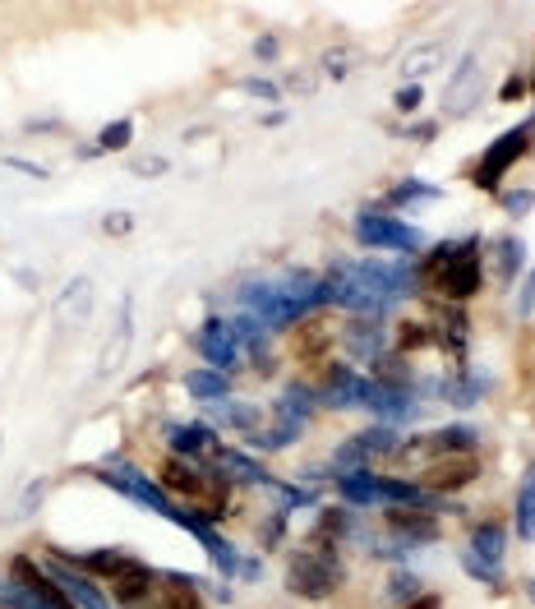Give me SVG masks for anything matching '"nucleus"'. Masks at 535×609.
<instances>
[{"label":"nucleus","mask_w":535,"mask_h":609,"mask_svg":"<svg viewBox=\"0 0 535 609\" xmlns=\"http://www.w3.org/2000/svg\"><path fill=\"white\" fill-rule=\"evenodd\" d=\"M342 582H346V568H342V554H337V540H328L323 531H310L305 550H296L286 559V591L300 600H328Z\"/></svg>","instance_id":"1"},{"label":"nucleus","mask_w":535,"mask_h":609,"mask_svg":"<svg viewBox=\"0 0 535 609\" xmlns=\"http://www.w3.org/2000/svg\"><path fill=\"white\" fill-rule=\"evenodd\" d=\"M485 383L489 379L480 370H466V365H462L457 374H448V379L439 383V397H443V402H452L457 411H466V406H476L480 397H485Z\"/></svg>","instance_id":"23"},{"label":"nucleus","mask_w":535,"mask_h":609,"mask_svg":"<svg viewBox=\"0 0 535 609\" xmlns=\"http://www.w3.org/2000/svg\"><path fill=\"white\" fill-rule=\"evenodd\" d=\"M499 203H503V213L508 217H526L531 213V203H535V194L531 190H508V194H499Z\"/></svg>","instance_id":"41"},{"label":"nucleus","mask_w":535,"mask_h":609,"mask_svg":"<svg viewBox=\"0 0 535 609\" xmlns=\"http://www.w3.org/2000/svg\"><path fill=\"white\" fill-rule=\"evenodd\" d=\"M531 305H535V282H531V277H526L522 296H517V314H531Z\"/></svg>","instance_id":"51"},{"label":"nucleus","mask_w":535,"mask_h":609,"mask_svg":"<svg viewBox=\"0 0 535 609\" xmlns=\"http://www.w3.org/2000/svg\"><path fill=\"white\" fill-rule=\"evenodd\" d=\"M240 88L250 97H263V102H277V97H282V88H277L273 79H240Z\"/></svg>","instance_id":"45"},{"label":"nucleus","mask_w":535,"mask_h":609,"mask_svg":"<svg viewBox=\"0 0 535 609\" xmlns=\"http://www.w3.org/2000/svg\"><path fill=\"white\" fill-rule=\"evenodd\" d=\"M0 443H5V434H0Z\"/></svg>","instance_id":"54"},{"label":"nucleus","mask_w":535,"mask_h":609,"mask_svg":"<svg viewBox=\"0 0 535 609\" xmlns=\"http://www.w3.org/2000/svg\"><path fill=\"white\" fill-rule=\"evenodd\" d=\"M93 300H97L93 277H70V282H65V291L56 296V305H51L60 333H70V328H84L88 314H93Z\"/></svg>","instance_id":"13"},{"label":"nucleus","mask_w":535,"mask_h":609,"mask_svg":"<svg viewBox=\"0 0 535 609\" xmlns=\"http://www.w3.org/2000/svg\"><path fill=\"white\" fill-rule=\"evenodd\" d=\"M157 485L167 494H180V499H194L203 485L199 476V462H185V457H167V462L157 466Z\"/></svg>","instance_id":"22"},{"label":"nucleus","mask_w":535,"mask_h":609,"mask_svg":"<svg viewBox=\"0 0 535 609\" xmlns=\"http://www.w3.org/2000/svg\"><path fill=\"white\" fill-rule=\"evenodd\" d=\"M217 466L231 476V485H268V490H277L268 466H259L250 453H240V448H217Z\"/></svg>","instance_id":"20"},{"label":"nucleus","mask_w":535,"mask_h":609,"mask_svg":"<svg viewBox=\"0 0 535 609\" xmlns=\"http://www.w3.org/2000/svg\"><path fill=\"white\" fill-rule=\"evenodd\" d=\"M476 448H480V430H476V425H466V420H457V425H443V430H429V434H425L429 462H434V457H452V453H476Z\"/></svg>","instance_id":"18"},{"label":"nucleus","mask_w":535,"mask_h":609,"mask_svg":"<svg viewBox=\"0 0 535 609\" xmlns=\"http://www.w3.org/2000/svg\"><path fill=\"white\" fill-rule=\"evenodd\" d=\"M425 591V582H420V573H411V568H393L388 573V600H393L397 609H406L411 600Z\"/></svg>","instance_id":"34"},{"label":"nucleus","mask_w":535,"mask_h":609,"mask_svg":"<svg viewBox=\"0 0 535 609\" xmlns=\"http://www.w3.org/2000/svg\"><path fill=\"white\" fill-rule=\"evenodd\" d=\"M0 167H10V171H19V176H33V180H47L51 171L47 167H37V162H28V157H5Z\"/></svg>","instance_id":"46"},{"label":"nucleus","mask_w":535,"mask_h":609,"mask_svg":"<svg viewBox=\"0 0 535 609\" xmlns=\"http://www.w3.org/2000/svg\"><path fill=\"white\" fill-rule=\"evenodd\" d=\"M531 139H535V120H526V125H512L508 134H499L494 144L485 148V157L476 162V171H471V180H476L480 190H489V194H499V180L508 176V167L517 162V157L531 148Z\"/></svg>","instance_id":"5"},{"label":"nucleus","mask_w":535,"mask_h":609,"mask_svg":"<svg viewBox=\"0 0 535 609\" xmlns=\"http://www.w3.org/2000/svg\"><path fill=\"white\" fill-rule=\"evenodd\" d=\"M194 351H199V360L208 365V370H217V374H236L240 365H245V351H240L236 333H231V323H226L222 314H208V319L199 323V333H194Z\"/></svg>","instance_id":"6"},{"label":"nucleus","mask_w":535,"mask_h":609,"mask_svg":"<svg viewBox=\"0 0 535 609\" xmlns=\"http://www.w3.org/2000/svg\"><path fill=\"white\" fill-rule=\"evenodd\" d=\"M42 568H47V577L60 586V596L70 600L74 609H116V600H111L107 591L93 582V577L79 573V568H70V563L56 559V554H47V563H42Z\"/></svg>","instance_id":"9"},{"label":"nucleus","mask_w":535,"mask_h":609,"mask_svg":"<svg viewBox=\"0 0 535 609\" xmlns=\"http://www.w3.org/2000/svg\"><path fill=\"white\" fill-rule=\"evenodd\" d=\"M305 434V425H291V420H277V425H268V430H254L245 434L250 439V448H259V453H282V448H291V443Z\"/></svg>","instance_id":"30"},{"label":"nucleus","mask_w":535,"mask_h":609,"mask_svg":"<svg viewBox=\"0 0 535 609\" xmlns=\"http://www.w3.org/2000/svg\"><path fill=\"white\" fill-rule=\"evenodd\" d=\"M180 388H185V393L194 397V402H222V397H231V379H226V374H217V370H208V365H203V370H190L185 374V379H180Z\"/></svg>","instance_id":"27"},{"label":"nucleus","mask_w":535,"mask_h":609,"mask_svg":"<svg viewBox=\"0 0 535 609\" xmlns=\"http://www.w3.org/2000/svg\"><path fill=\"white\" fill-rule=\"evenodd\" d=\"M439 51L443 47H420V51H411V56H406V74H411V84H420V74L439 65V60H443Z\"/></svg>","instance_id":"40"},{"label":"nucleus","mask_w":535,"mask_h":609,"mask_svg":"<svg viewBox=\"0 0 535 609\" xmlns=\"http://www.w3.org/2000/svg\"><path fill=\"white\" fill-rule=\"evenodd\" d=\"M148 596H157V573L153 568H143L139 559L125 563V573L111 582V600H116V609H139Z\"/></svg>","instance_id":"16"},{"label":"nucleus","mask_w":535,"mask_h":609,"mask_svg":"<svg viewBox=\"0 0 535 609\" xmlns=\"http://www.w3.org/2000/svg\"><path fill=\"white\" fill-rule=\"evenodd\" d=\"M452 240H443V245H434V250H425L420 254V263H416V282H420V291L425 287H439L443 282V273H448V263H452Z\"/></svg>","instance_id":"31"},{"label":"nucleus","mask_w":535,"mask_h":609,"mask_svg":"<svg viewBox=\"0 0 535 609\" xmlns=\"http://www.w3.org/2000/svg\"><path fill=\"white\" fill-rule=\"evenodd\" d=\"M406 139H420V144H434V139H439V125H434V120H416V125H406Z\"/></svg>","instance_id":"48"},{"label":"nucleus","mask_w":535,"mask_h":609,"mask_svg":"<svg viewBox=\"0 0 535 609\" xmlns=\"http://www.w3.org/2000/svg\"><path fill=\"white\" fill-rule=\"evenodd\" d=\"M462 568H466L471 577H476V582H494V586L503 582V563H485V559H476L471 550L462 554Z\"/></svg>","instance_id":"39"},{"label":"nucleus","mask_w":535,"mask_h":609,"mask_svg":"<svg viewBox=\"0 0 535 609\" xmlns=\"http://www.w3.org/2000/svg\"><path fill=\"white\" fill-rule=\"evenodd\" d=\"M208 416L231 425L240 434H254L263 425V406L259 402H240V397H222V402H208Z\"/></svg>","instance_id":"24"},{"label":"nucleus","mask_w":535,"mask_h":609,"mask_svg":"<svg viewBox=\"0 0 535 609\" xmlns=\"http://www.w3.org/2000/svg\"><path fill=\"white\" fill-rule=\"evenodd\" d=\"M526 93H531V97H535V70H531V79H526Z\"/></svg>","instance_id":"53"},{"label":"nucleus","mask_w":535,"mask_h":609,"mask_svg":"<svg viewBox=\"0 0 535 609\" xmlns=\"http://www.w3.org/2000/svg\"><path fill=\"white\" fill-rule=\"evenodd\" d=\"M337 499H342L346 508H369V503H379V471L337 476Z\"/></svg>","instance_id":"26"},{"label":"nucleus","mask_w":535,"mask_h":609,"mask_svg":"<svg viewBox=\"0 0 535 609\" xmlns=\"http://www.w3.org/2000/svg\"><path fill=\"white\" fill-rule=\"evenodd\" d=\"M420 102H425V88L411 84V79H406V84L393 93V107L397 111H420Z\"/></svg>","instance_id":"42"},{"label":"nucleus","mask_w":535,"mask_h":609,"mask_svg":"<svg viewBox=\"0 0 535 609\" xmlns=\"http://www.w3.org/2000/svg\"><path fill=\"white\" fill-rule=\"evenodd\" d=\"M291 333H296V342H291V356H296V365H305V370H319L323 360H333V351H337V323L328 319V310L310 314V319L296 323Z\"/></svg>","instance_id":"8"},{"label":"nucleus","mask_w":535,"mask_h":609,"mask_svg":"<svg viewBox=\"0 0 535 609\" xmlns=\"http://www.w3.org/2000/svg\"><path fill=\"white\" fill-rule=\"evenodd\" d=\"M314 531H323L328 540H346L351 531H356V522H351V508H346V503H333V508H323L319 522H314Z\"/></svg>","instance_id":"35"},{"label":"nucleus","mask_w":535,"mask_h":609,"mask_svg":"<svg viewBox=\"0 0 535 609\" xmlns=\"http://www.w3.org/2000/svg\"><path fill=\"white\" fill-rule=\"evenodd\" d=\"M162 439H167L171 457H185V462H208V457H217V430L213 425H203V420H194V425H180V420H162Z\"/></svg>","instance_id":"11"},{"label":"nucleus","mask_w":535,"mask_h":609,"mask_svg":"<svg viewBox=\"0 0 535 609\" xmlns=\"http://www.w3.org/2000/svg\"><path fill=\"white\" fill-rule=\"evenodd\" d=\"M259 545H263L268 554L282 550V545H286V508H282V503H277L273 513H268V517L259 522Z\"/></svg>","instance_id":"37"},{"label":"nucleus","mask_w":535,"mask_h":609,"mask_svg":"<svg viewBox=\"0 0 535 609\" xmlns=\"http://www.w3.org/2000/svg\"><path fill=\"white\" fill-rule=\"evenodd\" d=\"M383 526L402 545H434L439 540V517L425 513V508H383Z\"/></svg>","instance_id":"14"},{"label":"nucleus","mask_w":535,"mask_h":609,"mask_svg":"<svg viewBox=\"0 0 535 609\" xmlns=\"http://www.w3.org/2000/svg\"><path fill=\"white\" fill-rule=\"evenodd\" d=\"M97 476L107 480L111 490L120 494V499H134V503H143V508H153V513H162V517H171L176 513V499H171L157 480H148L139 471L134 462H125V457H107V466H97Z\"/></svg>","instance_id":"4"},{"label":"nucleus","mask_w":535,"mask_h":609,"mask_svg":"<svg viewBox=\"0 0 535 609\" xmlns=\"http://www.w3.org/2000/svg\"><path fill=\"white\" fill-rule=\"evenodd\" d=\"M356 240L365 245V250L402 254V259L425 254V231L411 227V222H402V217H393V213H383V208H374V203L356 213Z\"/></svg>","instance_id":"2"},{"label":"nucleus","mask_w":535,"mask_h":609,"mask_svg":"<svg viewBox=\"0 0 535 609\" xmlns=\"http://www.w3.org/2000/svg\"><path fill=\"white\" fill-rule=\"evenodd\" d=\"M522 97H526V79L522 74H508L499 88V102H522Z\"/></svg>","instance_id":"49"},{"label":"nucleus","mask_w":535,"mask_h":609,"mask_svg":"<svg viewBox=\"0 0 535 609\" xmlns=\"http://www.w3.org/2000/svg\"><path fill=\"white\" fill-rule=\"evenodd\" d=\"M480 236H462L457 240V250H452V263L448 273L439 282V296L448 305H466V300H476L480 287H485V259H480Z\"/></svg>","instance_id":"3"},{"label":"nucleus","mask_w":535,"mask_h":609,"mask_svg":"<svg viewBox=\"0 0 535 609\" xmlns=\"http://www.w3.org/2000/svg\"><path fill=\"white\" fill-rule=\"evenodd\" d=\"M439 185H429V180H416V176H406V180H397L393 190L383 194L374 208H383V213H393V208H406V203H416V199H439Z\"/></svg>","instance_id":"29"},{"label":"nucleus","mask_w":535,"mask_h":609,"mask_svg":"<svg viewBox=\"0 0 535 609\" xmlns=\"http://www.w3.org/2000/svg\"><path fill=\"white\" fill-rule=\"evenodd\" d=\"M351 443H356L360 453H365V462L374 466V462H379V457H393L397 448H402V434H397L393 425H369V430L351 434Z\"/></svg>","instance_id":"28"},{"label":"nucleus","mask_w":535,"mask_h":609,"mask_svg":"<svg viewBox=\"0 0 535 609\" xmlns=\"http://www.w3.org/2000/svg\"><path fill=\"white\" fill-rule=\"evenodd\" d=\"M406 609H443V596H439V591H420V596L411 600Z\"/></svg>","instance_id":"50"},{"label":"nucleus","mask_w":535,"mask_h":609,"mask_svg":"<svg viewBox=\"0 0 535 609\" xmlns=\"http://www.w3.org/2000/svg\"><path fill=\"white\" fill-rule=\"evenodd\" d=\"M512 531L522 540H535V466L526 471L522 490H517V517H512Z\"/></svg>","instance_id":"33"},{"label":"nucleus","mask_w":535,"mask_h":609,"mask_svg":"<svg viewBox=\"0 0 535 609\" xmlns=\"http://www.w3.org/2000/svg\"><path fill=\"white\" fill-rule=\"evenodd\" d=\"M480 480V457L476 453H452V457H434L425 462V471L416 476V485L425 494H457L466 485Z\"/></svg>","instance_id":"7"},{"label":"nucleus","mask_w":535,"mask_h":609,"mask_svg":"<svg viewBox=\"0 0 535 609\" xmlns=\"http://www.w3.org/2000/svg\"><path fill=\"white\" fill-rule=\"evenodd\" d=\"M425 347H434V333H429V319H402L397 323V342H393V351L397 356H416V351H425Z\"/></svg>","instance_id":"32"},{"label":"nucleus","mask_w":535,"mask_h":609,"mask_svg":"<svg viewBox=\"0 0 535 609\" xmlns=\"http://www.w3.org/2000/svg\"><path fill=\"white\" fill-rule=\"evenodd\" d=\"M531 282H535V273H531Z\"/></svg>","instance_id":"55"},{"label":"nucleus","mask_w":535,"mask_h":609,"mask_svg":"<svg viewBox=\"0 0 535 609\" xmlns=\"http://www.w3.org/2000/svg\"><path fill=\"white\" fill-rule=\"evenodd\" d=\"M503 550H508V526L499 517H489V522H476L471 526V554L485 563H503Z\"/></svg>","instance_id":"25"},{"label":"nucleus","mask_w":535,"mask_h":609,"mask_svg":"<svg viewBox=\"0 0 535 609\" xmlns=\"http://www.w3.org/2000/svg\"><path fill=\"white\" fill-rule=\"evenodd\" d=\"M130 231H134V217L130 213H107V217H102V236L120 240V236H130Z\"/></svg>","instance_id":"43"},{"label":"nucleus","mask_w":535,"mask_h":609,"mask_svg":"<svg viewBox=\"0 0 535 609\" xmlns=\"http://www.w3.org/2000/svg\"><path fill=\"white\" fill-rule=\"evenodd\" d=\"M526 600L535 605V577H526Z\"/></svg>","instance_id":"52"},{"label":"nucleus","mask_w":535,"mask_h":609,"mask_svg":"<svg viewBox=\"0 0 535 609\" xmlns=\"http://www.w3.org/2000/svg\"><path fill=\"white\" fill-rule=\"evenodd\" d=\"M489 259H494V282H499V287H512V282L522 277L526 245L517 236H494L489 240Z\"/></svg>","instance_id":"21"},{"label":"nucleus","mask_w":535,"mask_h":609,"mask_svg":"<svg viewBox=\"0 0 535 609\" xmlns=\"http://www.w3.org/2000/svg\"><path fill=\"white\" fill-rule=\"evenodd\" d=\"M130 347H134V296H125L120 300V319L107 337V351H102L97 374H116L120 365H125V356H130Z\"/></svg>","instance_id":"17"},{"label":"nucleus","mask_w":535,"mask_h":609,"mask_svg":"<svg viewBox=\"0 0 535 609\" xmlns=\"http://www.w3.org/2000/svg\"><path fill=\"white\" fill-rule=\"evenodd\" d=\"M319 388H305V383H286L282 393H277L273 411L277 420H291V425H310V416L319 411Z\"/></svg>","instance_id":"19"},{"label":"nucleus","mask_w":535,"mask_h":609,"mask_svg":"<svg viewBox=\"0 0 535 609\" xmlns=\"http://www.w3.org/2000/svg\"><path fill=\"white\" fill-rule=\"evenodd\" d=\"M134 176H143V180H153V176H167V157H153V153H148V157H134Z\"/></svg>","instance_id":"44"},{"label":"nucleus","mask_w":535,"mask_h":609,"mask_svg":"<svg viewBox=\"0 0 535 609\" xmlns=\"http://www.w3.org/2000/svg\"><path fill=\"white\" fill-rule=\"evenodd\" d=\"M485 97V70H480V56H462V65L452 70L448 93H443V111L448 116H471Z\"/></svg>","instance_id":"12"},{"label":"nucleus","mask_w":535,"mask_h":609,"mask_svg":"<svg viewBox=\"0 0 535 609\" xmlns=\"http://www.w3.org/2000/svg\"><path fill=\"white\" fill-rule=\"evenodd\" d=\"M134 144V120H107L102 134H97V148L102 153H120V148Z\"/></svg>","instance_id":"36"},{"label":"nucleus","mask_w":535,"mask_h":609,"mask_svg":"<svg viewBox=\"0 0 535 609\" xmlns=\"http://www.w3.org/2000/svg\"><path fill=\"white\" fill-rule=\"evenodd\" d=\"M47 494H51V480H47V476L28 480V490L19 494V503H14V508H10L5 517H33L37 508H42V499H47Z\"/></svg>","instance_id":"38"},{"label":"nucleus","mask_w":535,"mask_h":609,"mask_svg":"<svg viewBox=\"0 0 535 609\" xmlns=\"http://www.w3.org/2000/svg\"><path fill=\"white\" fill-rule=\"evenodd\" d=\"M365 411H374L379 416V425H406V420L420 416V402L411 388H383V383H374V397H369Z\"/></svg>","instance_id":"15"},{"label":"nucleus","mask_w":535,"mask_h":609,"mask_svg":"<svg viewBox=\"0 0 535 609\" xmlns=\"http://www.w3.org/2000/svg\"><path fill=\"white\" fill-rule=\"evenodd\" d=\"M277 51H282V42H277L273 33L254 37V60H263V65H268V60H277Z\"/></svg>","instance_id":"47"},{"label":"nucleus","mask_w":535,"mask_h":609,"mask_svg":"<svg viewBox=\"0 0 535 609\" xmlns=\"http://www.w3.org/2000/svg\"><path fill=\"white\" fill-rule=\"evenodd\" d=\"M337 342H342L346 356H356V360H374L388 351V328H383L379 314H351V319L337 328Z\"/></svg>","instance_id":"10"}]
</instances>
